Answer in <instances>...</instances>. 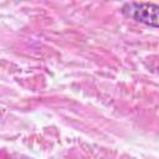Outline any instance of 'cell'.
Segmentation results:
<instances>
[{"label":"cell","instance_id":"1","mask_svg":"<svg viewBox=\"0 0 159 159\" xmlns=\"http://www.w3.org/2000/svg\"><path fill=\"white\" fill-rule=\"evenodd\" d=\"M125 17L159 29V5L153 2H125L122 9Z\"/></svg>","mask_w":159,"mask_h":159}]
</instances>
